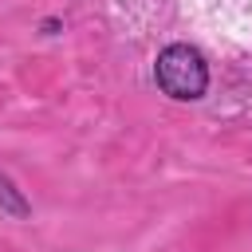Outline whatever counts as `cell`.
<instances>
[{
	"label": "cell",
	"instance_id": "1",
	"mask_svg": "<svg viewBox=\"0 0 252 252\" xmlns=\"http://www.w3.org/2000/svg\"><path fill=\"white\" fill-rule=\"evenodd\" d=\"M154 79H158V87H161L169 98L193 102V98H201L205 87H209V67H205V55H201L197 47H189V43H169V47H161V55H158V63H154Z\"/></svg>",
	"mask_w": 252,
	"mask_h": 252
},
{
	"label": "cell",
	"instance_id": "2",
	"mask_svg": "<svg viewBox=\"0 0 252 252\" xmlns=\"http://www.w3.org/2000/svg\"><path fill=\"white\" fill-rule=\"evenodd\" d=\"M0 209L12 213V217H28V201H24V193L12 185L8 173H0Z\"/></svg>",
	"mask_w": 252,
	"mask_h": 252
}]
</instances>
